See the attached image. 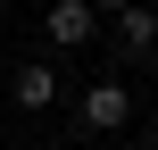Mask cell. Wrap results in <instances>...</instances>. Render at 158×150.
Instances as JSON below:
<instances>
[{"label": "cell", "instance_id": "7", "mask_svg": "<svg viewBox=\"0 0 158 150\" xmlns=\"http://www.w3.org/2000/svg\"><path fill=\"white\" fill-rule=\"evenodd\" d=\"M0 17H8V0H0Z\"/></svg>", "mask_w": 158, "mask_h": 150}, {"label": "cell", "instance_id": "5", "mask_svg": "<svg viewBox=\"0 0 158 150\" xmlns=\"http://www.w3.org/2000/svg\"><path fill=\"white\" fill-rule=\"evenodd\" d=\"M92 8H100V17H125V8H142V0H92Z\"/></svg>", "mask_w": 158, "mask_h": 150}, {"label": "cell", "instance_id": "3", "mask_svg": "<svg viewBox=\"0 0 158 150\" xmlns=\"http://www.w3.org/2000/svg\"><path fill=\"white\" fill-rule=\"evenodd\" d=\"M117 58H158V8L150 0L117 17Z\"/></svg>", "mask_w": 158, "mask_h": 150}, {"label": "cell", "instance_id": "4", "mask_svg": "<svg viewBox=\"0 0 158 150\" xmlns=\"http://www.w3.org/2000/svg\"><path fill=\"white\" fill-rule=\"evenodd\" d=\"M8 100H17V109H50V100H58V67H42V58H25V67L8 75Z\"/></svg>", "mask_w": 158, "mask_h": 150}, {"label": "cell", "instance_id": "2", "mask_svg": "<svg viewBox=\"0 0 158 150\" xmlns=\"http://www.w3.org/2000/svg\"><path fill=\"white\" fill-rule=\"evenodd\" d=\"M42 33H50L58 50H83V42L100 33V8H92V0H50V8H42Z\"/></svg>", "mask_w": 158, "mask_h": 150}, {"label": "cell", "instance_id": "6", "mask_svg": "<svg viewBox=\"0 0 158 150\" xmlns=\"http://www.w3.org/2000/svg\"><path fill=\"white\" fill-rule=\"evenodd\" d=\"M150 150H158V125H150Z\"/></svg>", "mask_w": 158, "mask_h": 150}, {"label": "cell", "instance_id": "1", "mask_svg": "<svg viewBox=\"0 0 158 150\" xmlns=\"http://www.w3.org/2000/svg\"><path fill=\"white\" fill-rule=\"evenodd\" d=\"M75 117H83V134H125V125H133V92H125L117 75H100V84L75 100Z\"/></svg>", "mask_w": 158, "mask_h": 150}]
</instances>
